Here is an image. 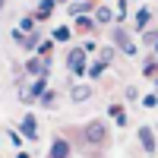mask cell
Masks as SVG:
<instances>
[{
    "instance_id": "cell-1",
    "label": "cell",
    "mask_w": 158,
    "mask_h": 158,
    "mask_svg": "<svg viewBox=\"0 0 158 158\" xmlns=\"http://www.w3.org/2000/svg\"><path fill=\"white\" fill-rule=\"evenodd\" d=\"M104 136H108V130H104L101 120H92V123L85 127V139H89V142H101Z\"/></svg>"
},
{
    "instance_id": "cell-2",
    "label": "cell",
    "mask_w": 158,
    "mask_h": 158,
    "mask_svg": "<svg viewBox=\"0 0 158 158\" xmlns=\"http://www.w3.org/2000/svg\"><path fill=\"white\" fill-rule=\"evenodd\" d=\"M67 63H70V70H73L76 76H82V73H85V54H82V51H70Z\"/></svg>"
},
{
    "instance_id": "cell-3",
    "label": "cell",
    "mask_w": 158,
    "mask_h": 158,
    "mask_svg": "<svg viewBox=\"0 0 158 158\" xmlns=\"http://www.w3.org/2000/svg\"><path fill=\"white\" fill-rule=\"evenodd\" d=\"M114 41L123 48V54H136V48H133V41L127 38V32H123V29H114Z\"/></svg>"
},
{
    "instance_id": "cell-4",
    "label": "cell",
    "mask_w": 158,
    "mask_h": 158,
    "mask_svg": "<svg viewBox=\"0 0 158 158\" xmlns=\"http://www.w3.org/2000/svg\"><path fill=\"white\" fill-rule=\"evenodd\" d=\"M139 142H142V149H146L149 155H155V136H152V130H149V127H142V130H139Z\"/></svg>"
},
{
    "instance_id": "cell-5",
    "label": "cell",
    "mask_w": 158,
    "mask_h": 158,
    "mask_svg": "<svg viewBox=\"0 0 158 158\" xmlns=\"http://www.w3.org/2000/svg\"><path fill=\"white\" fill-rule=\"evenodd\" d=\"M70 155V142L67 139H54V146H51V158H67Z\"/></svg>"
},
{
    "instance_id": "cell-6",
    "label": "cell",
    "mask_w": 158,
    "mask_h": 158,
    "mask_svg": "<svg viewBox=\"0 0 158 158\" xmlns=\"http://www.w3.org/2000/svg\"><path fill=\"white\" fill-rule=\"evenodd\" d=\"M19 130H22V136L35 139V136H38V123H35V117L29 114V117H25V120H22V127H19Z\"/></svg>"
},
{
    "instance_id": "cell-7",
    "label": "cell",
    "mask_w": 158,
    "mask_h": 158,
    "mask_svg": "<svg viewBox=\"0 0 158 158\" xmlns=\"http://www.w3.org/2000/svg\"><path fill=\"white\" fill-rule=\"evenodd\" d=\"M70 95H73V101H85V98L92 95V89H89V85H73Z\"/></svg>"
},
{
    "instance_id": "cell-8",
    "label": "cell",
    "mask_w": 158,
    "mask_h": 158,
    "mask_svg": "<svg viewBox=\"0 0 158 158\" xmlns=\"http://www.w3.org/2000/svg\"><path fill=\"white\" fill-rule=\"evenodd\" d=\"M44 79H48V76H41V79H35V82H32V98L44 92Z\"/></svg>"
},
{
    "instance_id": "cell-9",
    "label": "cell",
    "mask_w": 158,
    "mask_h": 158,
    "mask_svg": "<svg viewBox=\"0 0 158 158\" xmlns=\"http://www.w3.org/2000/svg\"><path fill=\"white\" fill-rule=\"evenodd\" d=\"M98 22H111V10H108V6L98 10Z\"/></svg>"
},
{
    "instance_id": "cell-10",
    "label": "cell",
    "mask_w": 158,
    "mask_h": 158,
    "mask_svg": "<svg viewBox=\"0 0 158 158\" xmlns=\"http://www.w3.org/2000/svg\"><path fill=\"white\" fill-rule=\"evenodd\" d=\"M146 22H149V13H146V10H142V13H139V16H136V25H139V29H142V25H146Z\"/></svg>"
},
{
    "instance_id": "cell-11",
    "label": "cell",
    "mask_w": 158,
    "mask_h": 158,
    "mask_svg": "<svg viewBox=\"0 0 158 158\" xmlns=\"http://www.w3.org/2000/svg\"><path fill=\"white\" fill-rule=\"evenodd\" d=\"M51 3H54V0H41V10H38V13H41V16H48V13H51Z\"/></svg>"
},
{
    "instance_id": "cell-12",
    "label": "cell",
    "mask_w": 158,
    "mask_h": 158,
    "mask_svg": "<svg viewBox=\"0 0 158 158\" xmlns=\"http://www.w3.org/2000/svg\"><path fill=\"white\" fill-rule=\"evenodd\" d=\"M22 32H35V22L32 19H22Z\"/></svg>"
},
{
    "instance_id": "cell-13",
    "label": "cell",
    "mask_w": 158,
    "mask_h": 158,
    "mask_svg": "<svg viewBox=\"0 0 158 158\" xmlns=\"http://www.w3.org/2000/svg\"><path fill=\"white\" fill-rule=\"evenodd\" d=\"M89 10V3H73V13H76V16H79V13H85Z\"/></svg>"
}]
</instances>
